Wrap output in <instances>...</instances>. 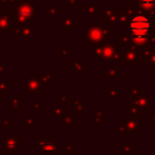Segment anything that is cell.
I'll return each mask as SVG.
<instances>
[{"label":"cell","mask_w":155,"mask_h":155,"mask_svg":"<svg viewBox=\"0 0 155 155\" xmlns=\"http://www.w3.org/2000/svg\"><path fill=\"white\" fill-rule=\"evenodd\" d=\"M151 28V22L147 17L142 15H137L133 17L130 22V29H131L132 35L135 38L138 44H142L148 35Z\"/></svg>","instance_id":"6da1fadb"},{"label":"cell","mask_w":155,"mask_h":155,"mask_svg":"<svg viewBox=\"0 0 155 155\" xmlns=\"http://www.w3.org/2000/svg\"><path fill=\"white\" fill-rule=\"evenodd\" d=\"M140 4L142 5L145 9H150V7H154L155 0H141Z\"/></svg>","instance_id":"7a4b0ae2"}]
</instances>
